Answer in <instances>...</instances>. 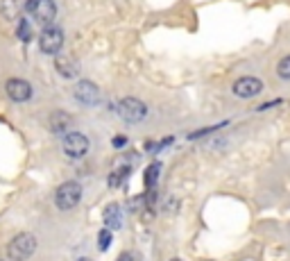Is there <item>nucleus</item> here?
Returning <instances> with one entry per match:
<instances>
[{"label":"nucleus","mask_w":290,"mask_h":261,"mask_svg":"<svg viewBox=\"0 0 290 261\" xmlns=\"http://www.w3.org/2000/svg\"><path fill=\"white\" fill-rule=\"evenodd\" d=\"M36 250V238L34 234L30 232H23V234H16V236L9 241L7 245V256L12 261H25L34 254Z\"/></svg>","instance_id":"f257e3e1"},{"label":"nucleus","mask_w":290,"mask_h":261,"mask_svg":"<svg viewBox=\"0 0 290 261\" xmlns=\"http://www.w3.org/2000/svg\"><path fill=\"white\" fill-rule=\"evenodd\" d=\"M82 200V184L70 179V182H63L57 186L54 191V205L59 207L61 211H68V209H75Z\"/></svg>","instance_id":"f03ea898"},{"label":"nucleus","mask_w":290,"mask_h":261,"mask_svg":"<svg viewBox=\"0 0 290 261\" xmlns=\"http://www.w3.org/2000/svg\"><path fill=\"white\" fill-rule=\"evenodd\" d=\"M27 12H30L32 21L41 28H48L57 19V5L54 0H27Z\"/></svg>","instance_id":"7ed1b4c3"},{"label":"nucleus","mask_w":290,"mask_h":261,"mask_svg":"<svg viewBox=\"0 0 290 261\" xmlns=\"http://www.w3.org/2000/svg\"><path fill=\"white\" fill-rule=\"evenodd\" d=\"M118 114H120V118L125 120V123L136 125L148 116V107H145V102H140L138 98H122V100L118 102Z\"/></svg>","instance_id":"20e7f679"},{"label":"nucleus","mask_w":290,"mask_h":261,"mask_svg":"<svg viewBox=\"0 0 290 261\" xmlns=\"http://www.w3.org/2000/svg\"><path fill=\"white\" fill-rule=\"evenodd\" d=\"M63 46V32L59 28H52V25H48V28L41 30L39 34V48L43 55H59V50H61Z\"/></svg>","instance_id":"39448f33"},{"label":"nucleus","mask_w":290,"mask_h":261,"mask_svg":"<svg viewBox=\"0 0 290 261\" xmlns=\"http://www.w3.org/2000/svg\"><path fill=\"white\" fill-rule=\"evenodd\" d=\"M61 148H63V155L66 157L80 159V157H84L86 152H89V139L82 132H68V134H63Z\"/></svg>","instance_id":"423d86ee"},{"label":"nucleus","mask_w":290,"mask_h":261,"mask_svg":"<svg viewBox=\"0 0 290 261\" xmlns=\"http://www.w3.org/2000/svg\"><path fill=\"white\" fill-rule=\"evenodd\" d=\"M5 91H7L9 100L14 102H27L32 98V84L27 80L21 78H12L5 82Z\"/></svg>","instance_id":"0eeeda50"},{"label":"nucleus","mask_w":290,"mask_h":261,"mask_svg":"<svg viewBox=\"0 0 290 261\" xmlns=\"http://www.w3.org/2000/svg\"><path fill=\"white\" fill-rule=\"evenodd\" d=\"M231 91H234V96H238V98H254V96H258V93L263 91V82L258 78L245 75V78L236 80L234 87H231Z\"/></svg>","instance_id":"6e6552de"},{"label":"nucleus","mask_w":290,"mask_h":261,"mask_svg":"<svg viewBox=\"0 0 290 261\" xmlns=\"http://www.w3.org/2000/svg\"><path fill=\"white\" fill-rule=\"evenodd\" d=\"M75 100L77 102H82L84 107H95L98 105V100H100V89L95 87L93 82H86V80H82V82H77V87H75Z\"/></svg>","instance_id":"1a4fd4ad"},{"label":"nucleus","mask_w":290,"mask_h":261,"mask_svg":"<svg viewBox=\"0 0 290 261\" xmlns=\"http://www.w3.org/2000/svg\"><path fill=\"white\" fill-rule=\"evenodd\" d=\"M72 127V116L68 114V111H52L50 114V129H52L54 134H68Z\"/></svg>","instance_id":"9d476101"},{"label":"nucleus","mask_w":290,"mask_h":261,"mask_svg":"<svg viewBox=\"0 0 290 261\" xmlns=\"http://www.w3.org/2000/svg\"><path fill=\"white\" fill-rule=\"evenodd\" d=\"M54 71H57L61 78H66V80L75 78V75L80 73L77 61H72L70 57H61V55H54Z\"/></svg>","instance_id":"9b49d317"},{"label":"nucleus","mask_w":290,"mask_h":261,"mask_svg":"<svg viewBox=\"0 0 290 261\" xmlns=\"http://www.w3.org/2000/svg\"><path fill=\"white\" fill-rule=\"evenodd\" d=\"M104 225L107 229H118L122 225V214H120V205L111 202V205L104 209Z\"/></svg>","instance_id":"f8f14e48"},{"label":"nucleus","mask_w":290,"mask_h":261,"mask_svg":"<svg viewBox=\"0 0 290 261\" xmlns=\"http://www.w3.org/2000/svg\"><path fill=\"white\" fill-rule=\"evenodd\" d=\"M18 12H21V3H18V0H3V3H0V14L7 21L18 19Z\"/></svg>","instance_id":"ddd939ff"},{"label":"nucleus","mask_w":290,"mask_h":261,"mask_svg":"<svg viewBox=\"0 0 290 261\" xmlns=\"http://www.w3.org/2000/svg\"><path fill=\"white\" fill-rule=\"evenodd\" d=\"M159 173H161V164H159V161H154L152 166H148V170H145V188H154Z\"/></svg>","instance_id":"4468645a"},{"label":"nucleus","mask_w":290,"mask_h":261,"mask_svg":"<svg viewBox=\"0 0 290 261\" xmlns=\"http://www.w3.org/2000/svg\"><path fill=\"white\" fill-rule=\"evenodd\" d=\"M129 175V166H120V168H116L111 175H109V186H120L122 179Z\"/></svg>","instance_id":"2eb2a0df"},{"label":"nucleus","mask_w":290,"mask_h":261,"mask_svg":"<svg viewBox=\"0 0 290 261\" xmlns=\"http://www.w3.org/2000/svg\"><path fill=\"white\" fill-rule=\"evenodd\" d=\"M276 75L281 80H290V55H285L283 59L276 64Z\"/></svg>","instance_id":"dca6fc26"},{"label":"nucleus","mask_w":290,"mask_h":261,"mask_svg":"<svg viewBox=\"0 0 290 261\" xmlns=\"http://www.w3.org/2000/svg\"><path fill=\"white\" fill-rule=\"evenodd\" d=\"M109 245H111V229L104 227L102 232H100V236H98V247L100 250H107Z\"/></svg>","instance_id":"f3484780"},{"label":"nucleus","mask_w":290,"mask_h":261,"mask_svg":"<svg viewBox=\"0 0 290 261\" xmlns=\"http://www.w3.org/2000/svg\"><path fill=\"white\" fill-rule=\"evenodd\" d=\"M16 34L23 39V41H30V37H32V34H30V25H27L23 19L18 21V30H16Z\"/></svg>","instance_id":"a211bd4d"},{"label":"nucleus","mask_w":290,"mask_h":261,"mask_svg":"<svg viewBox=\"0 0 290 261\" xmlns=\"http://www.w3.org/2000/svg\"><path fill=\"white\" fill-rule=\"evenodd\" d=\"M127 146V139L125 137H116L113 139V148H125Z\"/></svg>","instance_id":"6ab92c4d"},{"label":"nucleus","mask_w":290,"mask_h":261,"mask_svg":"<svg viewBox=\"0 0 290 261\" xmlns=\"http://www.w3.org/2000/svg\"><path fill=\"white\" fill-rule=\"evenodd\" d=\"M118 261H134V254H131V252H122V254L118 256Z\"/></svg>","instance_id":"aec40b11"},{"label":"nucleus","mask_w":290,"mask_h":261,"mask_svg":"<svg viewBox=\"0 0 290 261\" xmlns=\"http://www.w3.org/2000/svg\"><path fill=\"white\" fill-rule=\"evenodd\" d=\"M170 261H181V259H170Z\"/></svg>","instance_id":"412c9836"},{"label":"nucleus","mask_w":290,"mask_h":261,"mask_svg":"<svg viewBox=\"0 0 290 261\" xmlns=\"http://www.w3.org/2000/svg\"><path fill=\"white\" fill-rule=\"evenodd\" d=\"M80 261H89V259H80Z\"/></svg>","instance_id":"4be33fe9"}]
</instances>
